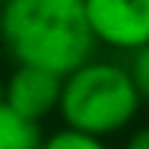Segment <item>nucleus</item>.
<instances>
[{"label":"nucleus","instance_id":"f257e3e1","mask_svg":"<svg viewBox=\"0 0 149 149\" xmlns=\"http://www.w3.org/2000/svg\"><path fill=\"white\" fill-rule=\"evenodd\" d=\"M0 43L15 64L67 76L94 58L82 6L70 0H9L0 6Z\"/></svg>","mask_w":149,"mask_h":149},{"label":"nucleus","instance_id":"f03ea898","mask_svg":"<svg viewBox=\"0 0 149 149\" xmlns=\"http://www.w3.org/2000/svg\"><path fill=\"white\" fill-rule=\"evenodd\" d=\"M143 97L134 85L125 64L113 58H88L82 67L64 76L58 116L64 128L91 134V137H113L137 122Z\"/></svg>","mask_w":149,"mask_h":149},{"label":"nucleus","instance_id":"7ed1b4c3","mask_svg":"<svg viewBox=\"0 0 149 149\" xmlns=\"http://www.w3.org/2000/svg\"><path fill=\"white\" fill-rule=\"evenodd\" d=\"M97 49L131 55L149 43V0H82Z\"/></svg>","mask_w":149,"mask_h":149},{"label":"nucleus","instance_id":"20e7f679","mask_svg":"<svg viewBox=\"0 0 149 149\" xmlns=\"http://www.w3.org/2000/svg\"><path fill=\"white\" fill-rule=\"evenodd\" d=\"M61 88H64V76L43 67H31V64H15L6 73V85H3V104L9 110L22 113L24 119L40 122L49 119L52 113H58L61 107Z\"/></svg>","mask_w":149,"mask_h":149},{"label":"nucleus","instance_id":"39448f33","mask_svg":"<svg viewBox=\"0 0 149 149\" xmlns=\"http://www.w3.org/2000/svg\"><path fill=\"white\" fill-rule=\"evenodd\" d=\"M46 140L40 122L24 119L22 113L0 104V149H40Z\"/></svg>","mask_w":149,"mask_h":149},{"label":"nucleus","instance_id":"423d86ee","mask_svg":"<svg viewBox=\"0 0 149 149\" xmlns=\"http://www.w3.org/2000/svg\"><path fill=\"white\" fill-rule=\"evenodd\" d=\"M40 149H110V146H107V140L91 137V134L73 131V128H58V131L46 134Z\"/></svg>","mask_w":149,"mask_h":149},{"label":"nucleus","instance_id":"0eeeda50","mask_svg":"<svg viewBox=\"0 0 149 149\" xmlns=\"http://www.w3.org/2000/svg\"><path fill=\"white\" fill-rule=\"evenodd\" d=\"M125 67H128V73H131V79H134V85H137L143 104H149V43L140 46L137 52H131L128 61H125Z\"/></svg>","mask_w":149,"mask_h":149},{"label":"nucleus","instance_id":"6e6552de","mask_svg":"<svg viewBox=\"0 0 149 149\" xmlns=\"http://www.w3.org/2000/svg\"><path fill=\"white\" fill-rule=\"evenodd\" d=\"M122 149H149V125H137L125 137V146Z\"/></svg>","mask_w":149,"mask_h":149},{"label":"nucleus","instance_id":"1a4fd4ad","mask_svg":"<svg viewBox=\"0 0 149 149\" xmlns=\"http://www.w3.org/2000/svg\"><path fill=\"white\" fill-rule=\"evenodd\" d=\"M3 85H6V73L0 70V104H3Z\"/></svg>","mask_w":149,"mask_h":149},{"label":"nucleus","instance_id":"9d476101","mask_svg":"<svg viewBox=\"0 0 149 149\" xmlns=\"http://www.w3.org/2000/svg\"><path fill=\"white\" fill-rule=\"evenodd\" d=\"M70 3H79V6H82V0H70Z\"/></svg>","mask_w":149,"mask_h":149},{"label":"nucleus","instance_id":"9b49d317","mask_svg":"<svg viewBox=\"0 0 149 149\" xmlns=\"http://www.w3.org/2000/svg\"><path fill=\"white\" fill-rule=\"evenodd\" d=\"M3 3H9V0H0V6H3Z\"/></svg>","mask_w":149,"mask_h":149}]
</instances>
